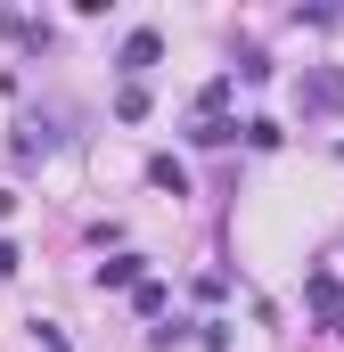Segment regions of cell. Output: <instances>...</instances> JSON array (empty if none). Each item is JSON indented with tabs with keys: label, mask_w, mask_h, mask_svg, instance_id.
Wrapping results in <instances>:
<instances>
[{
	"label": "cell",
	"mask_w": 344,
	"mask_h": 352,
	"mask_svg": "<svg viewBox=\"0 0 344 352\" xmlns=\"http://www.w3.org/2000/svg\"><path fill=\"white\" fill-rule=\"evenodd\" d=\"M148 180H156V188H172V197H180V188H189V173H180V164H172V156H156V164H148Z\"/></svg>",
	"instance_id": "7"
},
{
	"label": "cell",
	"mask_w": 344,
	"mask_h": 352,
	"mask_svg": "<svg viewBox=\"0 0 344 352\" xmlns=\"http://www.w3.org/2000/svg\"><path fill=\"white\" fill-rule=\"evenodd\" d=\"M336 336H344V320H336Z\"/></svg>",
	"instance_id": "11"
},
{
	"label": "cell",
	"mask_w": 344,
	"mask_h": 352,
	"mask_svg": "<svg viewBox=\"0 0 344 352\" xmlns=\"http://www.w3.org/2000/svg\"><path fill=\"white\" fill-rule=\"evenodd\" d=\"M98 287H140V254H115V263H98Z\"/></svg>",
	"instance_id": "5"
},
{
	"label": "cell",
	"mask_w": 344,
	"mask_h": 352,
	"mask_svg": "<svg viewBox=\"0 0 344 352\" xmlns=\"http://www.w3.org/2000/svg\"><path fill=\"white\" fill-rule=\"evenodd\" d=\"M8 270H17V246H8V238H0V278H8Z\"/></svg>",
	"instance_id": "10"
},
{
	"label": "cell",
	"mask_w": 344,
	"mask_h": 352,
	"mask_svg": "<svg viewBox=\"0 0 344 352\" xmlns=\"http://www.w3.org/2000/svg\"><path fill=\"white\" fill-rule=\"evenodd\" d=\"M238 131H246V123H230V115H205V123H197V131H189V140H197V148H230V140H238Z\"/></svg>",
	"instance_id": "4"
},
{
	"label": "cell",
	"mask_w": 344,
	"mask_h": 352,
	"mask_svg": "<svg viewBox=\"0 0 344 352\" xmlns=\"http://www.w3.org/2000/svg\"><path fill=\"white\" fill-rule=\"evenodd\" d=\"M33 336H41V352H74V344H66V328H50V320H33Z\"/></svg>",
	"instance_id": "9"
},
{
	"label": "cell",
	"mask_w": 344,
	"mask_h": 352,
	"mask_svg": "<svg viewBox=\"0 0 344 352\" xmlns=\"http://www.w3.org/2000/svg\"><path fill=\"white\" fill-rule=\"evenodd\" d=\"M156 58H164V41H156V33H131V41H123V74H131V82H140Z\"/></svg>",
	"instance_id": "2"
},
{
	"label": "cell",
	"mask_w": 344,
	"mask_h": 352,
	"mask_svg": "<svg viewBox=\"0 0 344 352\" xmlns=\"http://www.w3.org/2000/svg\"><path fill=\"white\" fill-rule=\"evenodd\" d=\"M131 303H140L148 320H164V287H156V278H140V287H131Z\"/></svg>",
	"instance_id": "8"
},
{
	"label": "cell",
	"mask_w": 344,
	"mask_h": 352,
	"mask_svg": "<svg viewBox=\"0 0 344 352\" xmlns=\"http://www.w3.org/2000/svg\"><path fill=\"white\" fill-rule=\"evenodd\" d=\"M50 148H58V123H41V115H33V123H17V156H25V164H33V156H50Z\"/></svg>",
	"instance_id": "3"
},
{
	"label": "cell",
	"mask_w": 344,
	"mask_h": 352,
	"mask_svg": "<svg viewBox=\"0 0 344 352\" xmlns=\"http://www.w3.org/2000/svg\"><path fill=\"white\" fill-rule=\"evenodd\" d=\"M295 107H303V115H344V66H303Z\"/></svg>",
	"instance_id": "1"
},
{
	"label": "cell",
	"mask_w": 344,
	"mask_h": 352,
	"mask_svg": "<svg viewBox=\"0 0 344 352\" xmlns=\"http://www.w3.org/2000/svg\"><path fill=\"white\" fill-rule=\"evenodd\" d=\"M115 115L140 123V115H148V82H123V90H115Z\"/></svg>",
	"instance_id": "6"
}]
</instances>
